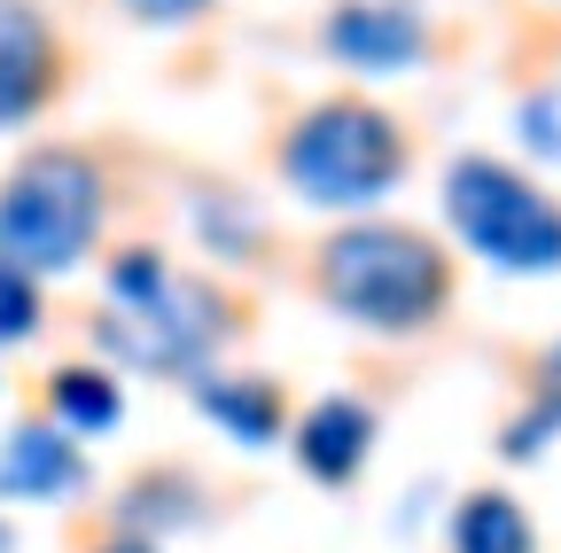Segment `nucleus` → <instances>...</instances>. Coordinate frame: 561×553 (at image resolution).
I'll return each mask as SVG.
<instances>
[{
	"instance_id": "f257e3e1",
	"label": "nucleus",
	"mask_w": 561,
	"mask_h": 553,
	"mask_svg": "<svg viewBox=\"0 0 561 553\" xmlns=\"http://www.w3.org/2000/svg\"><path fill=\"white\" fill-rule=\"evenodd\" d=\"M320 297L359 320V327H421L445 297H453V273H445V250L413 227H390V219H359L328 234L320 250Z\"/></svg>"
},
{
	"instance_id": "f03ea898",
	"label": "nucleus",
	"mask_w": 561,
	"mask_h": 553,
	"mask_svg": "<svg viewBox=\"0 0 561 553\" xmlns=\"http://www.w3.org/2000/svg\"><path fill=\"white\" fill-rule=\"evenodd\" d=\"M102 164L79 149H39L0 180V265L39 281V273H70L94 234H102Z\"/></svg>"
},
{
	"instance_id": "7ed1b4c3",
	"label": "nucleus",
	"mask_w": 561,
	"mask_h": 553,
	"mask_svg": "<svg viewBox=\"0 0 561 553\" xmlns=\"http://www.w3.org/2000/svg\"><path fill=\"white\" fill-rule=\"evenodd\" d=\"M280 172H289V187L305 203H320V211H367L405 172V133L375 102H320L289 125Z\"/></svg>"
},
{
	"instance_id": "20e7f679",
	"label": "nucleus",
	"mask_w": 561,
	"mask_h": 553,
	"mask_svg": "<svg viewBox=\"0 0 561 553\" xmlns=\"http://www.w3.org/2000/svg\"><path fill=\"white\" fill-rule=\"evenodd\" d=\"M445 211L460 242L500 273H561V203L500 157H460L445 172Z\"/></svg>"
},
{
	"instance_id": "39448f33",
	"label": "nucleus",
	"mask_w": 561,
	"mask_h": 553,
	"mask_svg": "<svg viewBox=\"0 0 561 553\" xmlns=\"http://www.w3.org/2000/svg\"><path fill=\"white\" fill-rule=\"evenodd\" d=\"M234 312L227 297L210 289V281H187V273H172V281L157 297H140V304H110L94 320V343L110 359L140 367V375H203V359L227 343Z\"/></svg>"
},
{
	"instance_id": "423d86ee",
	"label": "nucleus",
	"mask_w": 561,
	"mask_h": 553,
	"mask_svg": "<svg viewBox=\"0 0 561 553\" xmlns=\"http://www.w3.org/2000/svg\"><path fill=\"white\" fill-rule=\"evenodd\" d=\"M421 47H430V24H421L405 0H343L328 16V55L351 62V71H367V79L413 71Z\"/></svg>"
},
{
	"instance_id": "0eeeda50",
	"label": "nucleus",
	"mask_w": 561,
	"mask_h": 553,
	"mask_svg": "<svg viewBox=\"0 0 561 553\" xmlns=\"http://www.w3.org/2000/svg\"><path fill=\"white\" fill-rule=\"evenodd\" d=\"M55 87V32L32 0H0V125H24Z\"/></svg>"
},
{
	"instance_id": "6e6552de",
	"label": "nucleus",
	"mask_w": 561,
	"mask_h": 553,
	"mask_svg": "<svg viewBox=\"0 0 561 553\" xmlns=\"http://www.w3.org/2000/svg\"><path fill=\"white\" fill-rule=\"evenodd\" d=\"M87 483V452L70 445V429H16L0 445V499H70Z\"/></svg>"
},
{
	"instance_id": "1a4fd4ad",
	"label": "nucleus",
	"mask_w": 561,
	"mask_h": 553,
	"mask_svg": "<svg viewBox=\"0 0 561 553\" xmlns=\"http://www.w3.org/2000/svg\"><path fill=\"white\" fill-rule=\"evenodd\" d=\"M367 445H375V413L359 398H320L297 422V468L312 483H351L367 468Z\"/></svg>"
},
{
	"instance_id": "9d476101",
	"label": "nucleus",
	"mask_w": 561,
	"mask_h": 553,
	"mask_svg": "<svg viewBox=\"0 0 561 553\" xmlns=\"http://www.w3.org/2000/svg\"><path fill=\"white\" fill-rule=\"evenodd\" d=\"M195 405H203L234 445H250V452L280 437V390L257 382V375H195Z\"/></svg>"
},
{
	"instance_id": "9b49d317",
	"label": "nucleus",
	"mask_w": 561,
	"mask_h": 553,
	"mask_svg": "<svg viewBox=\"0 0 561 553\" xmlns=\"http://www.w3.org/2000/svg\"><path fill=\"white\" fill-rule=\"evenodd\" d=\"M453 553H538V538L507 492H468L453 515Z\"/></svg>"
},
{
	"instance_id": "f8f14e48",
	"label": "nucleus",
	"mask_w": 561,
	"mask_h": 553,
	"mask_svg": "<svg viewBox=\"0 0 561 553\" xmlns=\"http://www.w3.org/2000/svg\"><path fill=\"white\" fill-rule=\"evenodd\" d=\"M47 398H55V422L70 437H102V429H117V413H125V390L102 367H62L47 382Z\"/></svg>"
},
{
	"instance_id": "ddd939ff",
	"label": "nucleus",
	"mask_w": 561,
	"mask_h": 553,
	"mask_svg": "<svg viewBox=\"0 0 561 553\" xmlns=\"http://www.w3.org/2000/svg\"><path fill=\"white\" fill-rule=\"evenodd\" d=\"M172 281V265L157 257V250H125L117 265H110V304H140V297H157Z\"/></svg>"
},
{
	"instance_id": "4468645a",
	"label": "nucleus",
	"mask_w": 561,
	"mask_h": 553,
	"mask_svg": "<svg viewBox=\"0 0 561 553\" xmlns=\"http://www.w3.org/2000/svg\"><path fill=\"white\" fill-rule=\"evenodd\" d=\"M32 327H39V289L24 281V273L0 265V352H9V343H24Z\"/></svg>"
},
{
	"instance_id": "2eb2a0df",
	"label": "nucleus",
	"mask_w": 561,
	"mask_h": 553,
	"mask_svg": "<svg viewBox=\"0 0 561 553\" xmlns=\"http://www.w3.org/2000/svg\"><path fill=\"white\" fill-rule=\"evenodd\" d=\"M553 429H561V405H553V398H538V405L523 413V422L507 429V452H515V460H530V452H538V445H546Z\"/></svg>"
},
{
	"instance_id": "dca6fc26",
	"label": "nucleus",
	"mask_w": 561,
	"mask_h": 553,
	"mask_svg": "<svg viewBox=\"0 0 561 553\" xmlns=\"http://www.w3.org/2000/svg\"><path fill=\"white\" fill-rule=\"evenodd\" d=\"M523 141H530L538 157H561V102H553V94L523 102Z\"/></svg>"
},
{
	"instance_id": "f3484780",
	"label": "nucleus",
	"mask_w": 561,
	"mask_h": 553,
	"mask_svg": "<svg viewBox=\"0 0 561 553\" xmlns=\"http://www.w3.org/2000/svg\"><path fill=\"white\" fill-rule=\"evenodd\" d=\"M195 9H210V0H125V16H140V24H180Z\"/></svg>"
},
{
	"instance_id": "a211bd4d",
	"label": "nucleus",
	"mask_w": 561,
	"mask_h": 553,
	"mask_svg": "<svg viewBox=\"0 0 561 553\" xmlns=\"http://www.w3.org/2000/svg\"><path fill=\"white\" fill-rule=\"evenodd\" d=\"M538 382H546V398L561 405V343H553V352H546V367H538Z\"/></svg>"
},
{
	"instance_id": "6ab92c4d",
	"label": "nucleus",
	"mask_w": 561,
	"mask_h": 553,
	"mask_svg": "<svg viewBox=\"0 0 561 553\" xmlns=\"http://www.w3.org/2000/svg\"><path fill=\"white\" fill-rule=\"evenodd\" d=\"M102 553H157V545H102Z\"/></svg>"
}]
</instances>
